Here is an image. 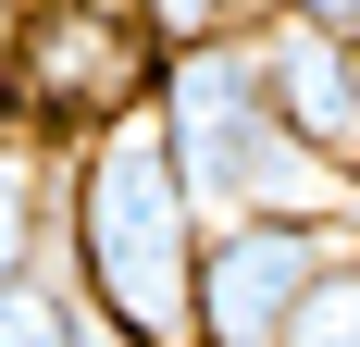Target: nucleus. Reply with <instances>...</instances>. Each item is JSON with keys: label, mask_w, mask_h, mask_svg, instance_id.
<instances>
[{"label": "nucleus", "mask_w": 360, "mask_h": 347, "mask_svg": "<svg viewBox=\"0 0 360 347\" xmlns=\"http://www.w3.org/2000/svg\"><path fill=\"white\" fill-rule=\"evenodd\" d=\"M63 285L112 347H199V211L149 112L63 149Z\"/></svg>", "instance_id": "obj_1"}, {"label": "nucleus", "mask_w": 360, "mask_h": 347, "mask_svg": "<svg viewBox=\"0 0 360 347\" xmlns=\"http://www.w3.org/2000/svg\"><path fill=\"white\" fill-rule=\"evenodd\" d=\"M149 124H162V149H174V186H186L199 223H236V211H335V186L286 149V124H274V100H261V37L162 50Z\"/></svg>", "instance_id": "obj_2"}, {"label": "nucleus", "mask_w": 360, "mask_h": 347, "mask_svg": "<svg viewBox=\"0 0 360 347\" xmlns=\"http://www.w3.org/2000/svg\"><path fill=\"white\" fill-rule=\"evenodd\" d=\"M162 87V37L137 0H13V124L50 149L100 137Z\"/></svg>", "instance_id": "obj_3"}, {"label": "nucleus", "mask_w": 360, "mask_h": 347, "mask_svg": "<svg viewBox=\"0 0 360 347\" xmlns=\"http://www.w3.org/2000/svg\"><path fill=\"white\" fill-rule=\"evenodd\" d=\"M348 261L335 211H236L199 223V347H286L298 298Z\"/></svg>", "instance_id": "obj_4"}, {"label": "nucleus", "mask_w": 360, "mask_h": 347, "mask_svg": "<svg viewBox=\"0 0 360 347\" xmlns=\"http://www.w3.org/2000/svg\"><path fill=\"white\" fill-rule=\"evenodd\" d=\"M261 100H274L286 149L348 199L360 186V50L323 37V25H298V13H274V25H261Z\"/></svg>", "instance_id": "obj_5"}, {"label": "nucleus", "mask_w": 360, "mask_h": 347, "mask_svg": "<svg viewBox=\"0 0 360 347\" xmlns=\"http://www.w3.org/2000/svg\"><path fill=\"white\" fill-rule=\"evenodd\" d=\"M50 236H63V149L0 124V285L50 273Z\"/></svg>", "instance_id": "obj_6"}, {"label": "nucleus", "mask_w": 360, "mask_h": 347, "mask_svg": "<svg viewBox=\"0 0 360 347\" xmlns=\"http://www.w3.org/2000/svg\"><path fill=\"white\" fill-rule=\"evenodd\" d=\"M0 347H112V335L87 322V298H75L63 261H50V273H13V285H0Z\"/></svg>", "instance_id": "obj_7"}, {"label": "nucleus", "mask_w": 360, "mask_h": 347, "mask_svg": "<svg viewBox=\"0 0 360 347\" xmlns=\"http://www.w3.org/2000/svg\"><path fill=\"white\" fill-rule=\"evenodd\" d=\"M149 13V37L162 50H199V37H261L274 25V0H137Z\"/></svg>", "instance_id": "obj_8"}, {"label": "nucleus", "mask_w": 360, "mask_h": 347, "mask_svg": "<svg viewBox=\"0 0 360 347\" xmlns=\"http://www.w3.org/2000/svg\"><path fill=\"white\" fill-rule=\"evenodd\" d=\"M286 347H360V248L335 261L311 298H298V322H286Z\"/></svg>", "instance_id": "obj_9"}, {"label": "nucleus", "mask_w": 360, "mask_h": 347, "mask_svg": "<svg viewBox=\"0 0 360 347\" xmlns=\"http://www.w3.org/2000/svg\"><path fill=\"white\" fill-rule=\"evenodd\" d=\"M274 13H298V25H323V37H360V0H274Z\"/></svg>", "instance_id": "obj_10"}, {"label": "nucleus", "mask_w": 360, "mask_h": 347, "mask_svg": "<svg viewBox=\"0 0 360 347\" xmlns=\"http://www.w3.org/2000/svg\"><path fill=\"white\" fill-rule=\"evenodd\" d=\"M0 124H13V13H0Z\"/></svg>", "instance_id": "obj_11"}, {"label": "nucleus", "mask_w": 360, "mask_h": 347, "mask_svg": "<svg viewBox=\"0 0 360 347\" xmlns=\"http://www.w3.org/2000/svg\"><path fill=\"white\" fill-rule=\"evenodd\" d=\"M335 223H348V248H360V186H348V199H335Z\"/></svg>", "instance_id": "obj_12"}, {"label": "nucleus", "mask_w": 360, "mask_h": 347, "mask_svg": "<svg viewBox=\"0 0 360 347\" xmlns=\"http://www.w3.org/2000/svg\"><path fill=\"white\" fill-rule=\"evenodd\" d=\"M0 13H13V0H0Z\"/></svg>", "instance_id": "obj_13"}, {"label": "nucleus", "mask_w": 360, "mask_h": 347, "mask_svg": "<svg viewBox=\"0 0 360 347\" xmlns=\"http://www.w3.org/2000/svg\"><path fill=\"white\" fill-rule=\"evenodd\" d=\"M348 50H360V37H348Z\"/></svg>", "instance_id": "obj_14"}]
</instances>
